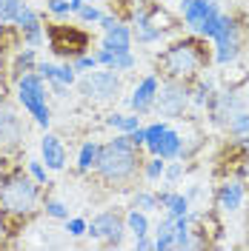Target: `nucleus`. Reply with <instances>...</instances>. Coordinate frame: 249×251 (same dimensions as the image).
Segmentation results:
<instances>
[{"label":"nucleus","instance_id":"obj_46","mask_svg":"<svg viewBox=\"0 0 249 251\" xmlns=\"http://www.w3.org/2000/svg\"><path fill=\"white\" fill-rule=\"evenodd\" d=\"M187 3H189V0H181V6H187Z\"/></svg>","mask_w":249,"mask_h":251},{"label":"nucleus","instance_id":"obj_10","mask_svg":"<svg viewBox=\"0 0 249 251\" xmlns=\"http://www.w3.org/2000/svg\"><path fill=\"white\" fill-rule=\"evenodd\" d=\"M146 149H149V154L152 157H163V160H172V157H181L184 154V137H181V131H175V128H166L155 143H146Z\"/></svg>","mask_w":249,"mask_h":251},{"label":"nucleus","instance_id":"obj_42","mask_svg":"<svg viewBox=\"0 0 249 251\" xmlns=\"http://www.w3.org/2000/svg\"><path fill=\"white\" fill-rule=\"evenodd\" d=\"M135 249H140V251H146V249H155V240H149L146 234H140V237H135Z\"/></svg>","mask_w":249,"mask_h":251},{"label":"nucleus","instance_id":"obj_38","mask_svg":"<svg viewBox=\"0 0 249 251\" xmlns=\"http://www.w3.org/2000/svg\"><path fill=\"white\" fill-rule=\"evenodd\" d=\"M29 174L37 180V183H46L49 174H46V166L40 163V160H29Z\"/></svg>","mask_w":249,"mask_h":251},{"label":"nucleus","instance_id":"obj_14","mask_svg":"<svg viewBox=\"0 0 249 251\" xmlns=\"http://www.w3.org/2000/svg\"><path fill=\"white\" fill-rule=\"evenodd\" d=\"M40 154H43L46 169H52V172H61L66 166V149H63L61 137H55V134H46L40 140Z\"/></svg>","mask_w":249,"mask_h":251},{"label":"nucleus","instance_id":"obj_2","mask_svg":"<svg viewBox=\"0 0 249 251\" xmlns=\"http://www.w3.org/2000/svg\"><path fill=\"white\" fill-rule=\"evenodd\" d=\"M209 66V54L206 49L201 46V40L189 37V40H181L175 43L172 49H166L160 54V69L166 72V77L172 80H187V77H195L201 69Z\"/></svg>","mask_w":249,"mask_h":251},{"label":"nucleus","instance_id":"obj_21","mask_svg":"<svg viewBox=\"0 0 249 251\" xmlns=\"http://www.w3.org/2000/svg\"><path fill=\"white\" fill-rule=\"evenodd\" d=\"M175 246V217L166 214V217L157 223V234H155V249H172Z\"/></svg>","mask_w":249,"mask_h":251},{"label":"nucleus","instance_id":"obj_18","mask_svg":"<svg viewBox=\"0 0 249 251\" xmlns=\"http://www.w3.org/2000/svg\"><path fill=\"white\" fill-rule=\"evenodd\" d=\"M94 57H97V66H106V69H115V72H129V69H135V54H132V51L115 54L109 49H100Z\"/></svg>","mask_w":249,"mask_h":251},{"label":"nucleus","instance_id":"obj_17","mask_svg":"<svg viewBox=\"0 0 249 251\" xmlns=\"http://www.w3.org/2000/svg\"><path fill=\"white\" fill-rule=\"evenodd\" d=\"M23 140V126L15 117V111L0 109V143H20Z\"/></svg>","mask_w":249,"mask_h":251},{"label":"nucleus","instance_id":"obj_44","mask_svg":"<svg viewBox=\"0 0 249 251\" xmlns=\"http://www.w3.org/2000/svg\"><path fill=\"white\" fill-rule=\"evenodd\" d=\"M115 23H118V17H112V15H103V17H100V26H103V31L112 29Z\"/></svg>","mask_w":249,"mask_h":251},{"label":"nucleus","instance_id":"obj_47","mask_svg":"<svg viewBox=\"0 0 249 251\" xmlns=\"http://www.w3.org/2000/svg\"><path fill=\"white\" fill-rule=\"evenodd\" d=\"M247 97H249V94H247Z\"/></svg>","mask_w":249,"mask_h":251},{"label":"nucleus","instance_id":"obj_29","mask_svg":"<svg viewBox=\"0 0 249 251\" xmlns=\"http://www.w3.org/2000/svg\"><path fill=\"white\" fill-rule=\"evenodd\" d=\"M209 100H212V80H201V83L195 86L192 103H195V106H206Z\"/></svg>","mask_w":249,"mask_h":251},{"label":"nucleus","instance_id":"obj_41","mask_svg":"<svg viewBox=\"0 0 249 251\" xmlns=\"http://www.w3.org/2000/svg\"><path fill=\"white\" fill-rule=\"evenodd\" d=\"M126 140L132 143V146H135V149H140V146H143V143H146V134H143V126H138V128H135V131H129V134H126Z\"/></svg>","mask_w":249,"mask_h":251},{"label":"nucleus","instance_id":"obj_43","mask_svg":"<svg viewBox=\"0 0 249 251\" xmlns=\"http://www.w3.org/2000/svg\"><path fill=\"white\" fill-rule=\"evenodd\" d=\"M49 86H52V92L58 94V97H66V92H69V86H63V83H58V80H52Z\"/></svg>","mask_w":249,"mask_h":251},{"label":"nucleus","instance_id":"obj_20","mask_svg":"<svg viewBox=\"0 0 249 251\" xmlns=\"http://www.w3.org/2000/svg\"><path fill=\"white\" fill-rule=\"evenodd\" d=\"M229 20H232L229 15H220V12H215V15L206 17V20H203V23H201V26H198L195 31L201 34L203 40H215V37L220 34V29H223V26H226Z\"/></svg>","mask_w":249,"mask_h":251},{"label":"nucleus","instance_id":"obj_8","mask_svg":"<svg viewBox=\"0 0 249 251\" xmlns=\"http://www.w3.org/2000/svg\"><path fill=\"white\" fill-rule=\"evenodd\" d=\"M215 43V63L220 66H229V63L238 60V54H241V34H238V26H235V20H229L220 34L212 40Z\"/></svg>","mask_w":249,"mask_h":251},{"label":"nucleus","instance_id":"obj_3","mask_svg":"<svg viewBox=\"0 0 249 251\" xmlns=\"http://www.w3.org/2000/svg\"><path fill=\"white\" fill-rule=\"evenodd\" d=\"M40 200V188L34 177L26 174H12L0 183V205L9 214H31Z\"/></svg>","mask_w":249,"mask_h":251},{"label":"nucleus","instance_id":"obj_26","mask_svg":"<svg viewBox=\"0 0 249 251\" xmlns=\"http://www.w3.org/2000/svg\"><path fill=\"white\" fill-rule=\"evenodd\" d=\"M229 131H232L235 137H249V111L247 109H241L238 114H232L229 117Z\"/></svg>","mask_w":249,"mask_h":251},{"label":"nucleus","instance_id":"obj_19","mask_svg":"<svg viewBox=\"0 0 249 251\" xmlns=\"http://www.w3.org/2000/svg\"><path fill=\"white\" fill-rule=\"evenodd\" d=\"M157 205H163L166 214H172V217H184V214H189V197L187 194L160 191V194H157Z\"/></svg>","mask_w":249,"mask_h":251},{"label":"nucleus","instance_id":"obj_30","mask_svg":"<svg viewBox=\"0 0 249 251\" xmlns=\"http://www.w3.org/2000/svg\"><path fill=\"white\" fill-rule=\"evenodd\" d=\"M55 80L63 83V86H75L78 83V72H75V66L72 63H66V66H58V72H55Z\"/></svg>","mask_w":249,"mask_h":251},{"label":"nucleus","instance_id":"obj_11","mask_svg":"<svg viewBox=\"0 0 249 251\" xmlns=\"http://www.w3.org/2000/svg\"><path fill=\"white\" fill-rule=\"evenodd\" d=\"M209 106H212V117H215V123L226 126L232 114H238V111L244 109V100H241L235 92H223V94H212Z\"/></svg>","mask_w":249,"mask_h":251},{"label":"nucleus","instance_id":"obj_35","mask_svg":"<svg viewBox=\"0 0 249 251\" xmlns=\"http://www.w3.org/2000/svg\"><path fill=\"white\" fill-rule=\"evenodd\" d=\"M166 128H169V123H163V120H157V123L146 126V128H143V134H146V143H155L157 137L166 131ZM146 143H143V146H146Z\"/></svg>","mask_w":249,"mask_h":251},{"label":"nucleus","instance_id":"obj_22","mask_svg":"<svg viewBox=\"0 0 249 251\" xmlns=\"http://www.w3.org/2000/svg\"><path fill=\"white\" fill-rule=\"evenodd\" d=\"M97 154H100V146H97L94 140L83 143V146H80V154H78V169H80V172H89V169H94Z\"/></svg>","mask_w":249,"mask_h":251},{"label":"nucleus","instance_id":"obj_9","mask_svg":"<svg viewBox=\"0 0 249 251\" xmlns=\"http://www.w3.org/2000/svg\"><path fill=\"white\" fill-rule=\"evenodd\" d=\"M155 94H157V77L155 75H146L135 86L132 97H129V109L135 111V114H146V111L155 106Z\"/></svg>","mask_w":249,"mask_h":251},{"label":"nucleus","instance_id":"obj_25","mask_svg":"<svg viewBox=\"0 0 249 251\" xmlns=\"http://www.w3.org/2000/svg\"><path fill=\"white\" fill-rule=\"evenodd\" d=\"M126 228H129V231H132L135 237L149 234V220H146V211H138V208H132V211L126 214Z\"/></svg>","mask_w":249,"mask_h":251},{"label":"nucleus","instance_id":"obj_6","mask_svg":"<svg viewBox=\"0 0 249 251\" xmlns=\"http://www.w3.org/2000/svg\"><path fill=\"white\" fill-rule=\"evenodd\" d=\"M80 86V94L83 97H94V100H112L118 97L121 92V77L115 69H106V72H86V77L78 83Z\"/></svg>","mask_w":249,"mask_h":251},{"label":"nucleus","instance_id":"obj_13","mask_svg":"<svg viewBox=\"0 0 249 251\" xmlns=\"http://www.w3.org/2000/svg\"><path fill=\"white\" fill-rule=\"evenodd\" d=\"M100 49H109V51H115V54H126V51H132V31H129V26H124V23L118 20L112 29H106Z\"/></svg>","mask_w":249,"mask_h":251},{"label":"nucleus","instance_id":"obj_33","mask_svg":"<svg viewBox=\"0 0 249 251\" xmlns=\"http://www.w3.org/2000/svg\"><path fill=\"white\" fill-rule=\"evenodd\" d=\"M72 66H75V72H83L86 75V72L97 69V57L94 54H78V60L72 63Z\"/></svg>","mask_w":249,"mask_h":251},{"label":"nucleus","instance_id":"obj_12","mask_svg":"<svg viewBox=\"0 0 249 251\" xmlns=\"http://www.w3.org/2000/svg\"><path fill=\"white\" fill-rule=\"evenodd\" d=\"M15 23L20 26V31H23V37H26V43H29L31 49L43 43V26H40V17L34 15L26 3L20 6V15H17Z\"/></svg>","mask_w":249,"mask_h":251},{"label":"nucleus","instance_id":"obj_32","mask_svg":"<svg viewBox=\"0 0 249 251\" xmlns=\"http://www.w3.org/2000/svg\"><path fill=\"white\" fill-rule=\"evenodd\" d=\"M78 17L83 20V23H100V17H103V12H100L97 6H92V3H83V9L78 12Z\"/></svg>","mask_w":249,"mask_h":251},{"label":"nucleus","instance_id":"obj_24","mask_svg":"<svg viewBox=\"0 0 249 251\" xmlns=\"http://www.w3.org/2000/svg\"><path fill=\"white\" fill-rule=\"evenodd\" d=\"M31 69H34V49H23V51H20V54H17L15 57V63H12V77H23V75H26V72H31Z\"/></svg>","mask_w":249,"mask_h":251},{"label":"nucleus","instance_id":"obj_34","mask_svg":"<svg viewBox=\"0 0 249 251\" xmlns=\"http://www.w3.org/2000/svg\"><path fill=\"white\" fill-rule=\"evenodd\" d=\"M46 214L55 220H66L69 217V208L61 203V200H46Z\"/></svg>","mask_w":249,"mask_h":251},{"label":"nucleus","instance_id":"obj_7","mask_svg":"<svg viewBox=\"0 0 249 251\" xmlns=\"http://www.w3.org/2000/svg\"><path fill=\"white\" fill-rule=\"evenodd\" d=\"M86 234L106 240V246L115 249L124 243V220L118 217L115 211H100L97 217H92V223H86Z\"/></svg>","mask_w":249,"mask_h":251},{"label":"nucleus","instance_id":"obj_16","mask_svg":"<svg viewBox=\"0 0 249 251\" xmlns=\"http://www.w3.org/2000/svg\"><path fill=\"white\" fill-rule=\"evenodd\" d=\"M218 205L223 211H229L235 214L241 205H244V183H238V180H229V183H223L218 191Z\"/></svg>","mask_w":249,"mask_h":251},{"label":"nucleus","instance_id":"obj_31","mask_svg":"<svg viewBox=\"0 0 249 251\" xmlns=\"http://www.w3.org/2000/svg\"><path fill=\"white\" fill-rule=\"evenodd\" d=\"M163 169H166L163 157H152V160L146 163V169H143V177H146V180H160V177H163Z\"/></svg>","mask_w":249,"mask_h":251},{"label":"nucleus","instance_id":"obj_40","mask_svg":"<svg viewBox=\"0 0 249 251\" xmlns=\"http://www.w3.org/2000/svg\"><path fill=\"white\" fill-rule=\"evenodd\" d=\"M34 72L46 80V83H52V80H55V72H58V66H52V63H37V66H34Z\"/></svg>","mask_w":249,"mask_h":251},{"label":"nucleus","instance_id":"obj_39","mask_svg":"<svg viewBox=\"0 0 249 251\" xmlns=\"http://www.w3.org/2000/svg\"><path fill=\"white\" fill-rule=\"evenodd\" d=\"M181 174H184V163H169V166L163 169V177H166L169 183H178Z\"/></svg>","mask_w":249,"mask_h":251},{"label":"nucleus","instance_id":"obj_5","mask_svg":"<svg viewBox=\"0 0 249 251\" xmlns=\"http://www.w3.org/2000/svg\"><path fill=\"white\" fill-rule=\"evenodd\" d=\"M189 103V89L184 86V80H166L163 89L157 86L155 94V109L160 117H184Z\"/></svg>","mask_w":249,"mask_h":251},{"label":"nucleus","instance_id":"obj_28","mask_svg":"<svg viewBox=\"0 0 249 251\" xmlns=\"http://www.w3.org/2000/svg\"><path fill=\"white\" fill-rule=\"evenodd\" d=\"M132 208H138V211H155L157 208V194L138 191V194L132 197Z\"/></svg>","mask_w":249,"mask_h":251},{"label":"nucleus","instance_id":"obj_37","mask_svg":"<svg viewBox=\"0 0 249 251\" xmlns=\"http://www.w3.org/2000/svg\"><path fill=\"white\" fill-rule=\"evenodd\" d=\"M46 9L52 12V15H58V17L72 15V12H69V0H46Z\"/></svg>","mask_w":249,"mask_h":251},{"label":"nucleus","instance_id":"obj_4","mask_svg":"<svg viewBox=\"0 0 249 251\" xmlns=\"http://www.w3.org/2000/svg\"><path fill=\"white\" fill-rule=\"evenodd\" d=\"M17 100L34 117V123L40 128H46L52 123V111L46 106V80L37 72H26L23 77H17Z\"/></svg>","mask_w":249,"mask_h":251},{"label":"nucleus","instance_id":"obj_45","mask_svg":"<svg viewBox=\"0 0 249 251\" xmlns=\"http://www.w3.org/2000/svg\"><path fill=\"white\" fill-rule=\"evenodd\" d=\"M83 3H86V0H69V12H72V15H78L80 9H83Z\"/></svg>","mask_w":249,"mask_h":251},{"label":"nucleus","instance_id":"obj_15","mask_svg":"<svg viewBox=\"0 0 249 251\" xmlns=\"http://www.w3.org/2000/svg\"><path fill=\"white\" fill-rule=\"evenodd\" d=\"M215 12H218V3L215 0H189L187 6H184V23L195 31L206 17L215 15Z\"/></svg>","mask_w":249,"mask_h":251},{"label":"nucleus","instance_id":"obj_23","mask_svg":"<svg viewBox=\"0 0 249 251\" xmlns=\"http://www.w3.org/2000/svg\"><path fill=\"white\" fill-rule=\"evenodd\" d=\"M106 123H109L112 128H118L121 134H129V131H135L140 126V117L138 114H109Z\"/></svg>","mask_w":249,"mask_h":251},{"label":"nucleus","instance_id":"obj_36","mask_svg":"<svg viewBox=\"0 0 249 251\" xmlns=\"http://www.w3.org/2000/svg\"><path fill=\"white\" fill-rule=\"evenodd\" d=\"M66 231H69V237H83L86 234V220L80 217H66Z\"/></svg>","mask_w":249,"mask_h":251},{"label":"nucleus","instance_id":"obj_1","mask_svg":"<svg viewBox=\"0 0 249 251\" xmlns=\"http://www.w3.org/2000/svg\"><path fill=\"white\" fill-rule=\"evenodd\" d=\"M94 169L109 183H126L132 174L138 172V149L126 140V134H121V137L109 140L106 146H100Z\"/></svg>","mask_w":249,"mask_h":251},{"label":"nucleus","instance_id":"obj_27","mask_svg":"<svg viewBox=\"0 0 249 251\" xmlns=\"http://www.w3.org/2000/svg\"><path fill=\"white\" fill-rule=\"evenodd\" d=\"M23 0H0V23H15Z\"/></svg>","mask_w":249,"mask_h":251}]
</instances>
